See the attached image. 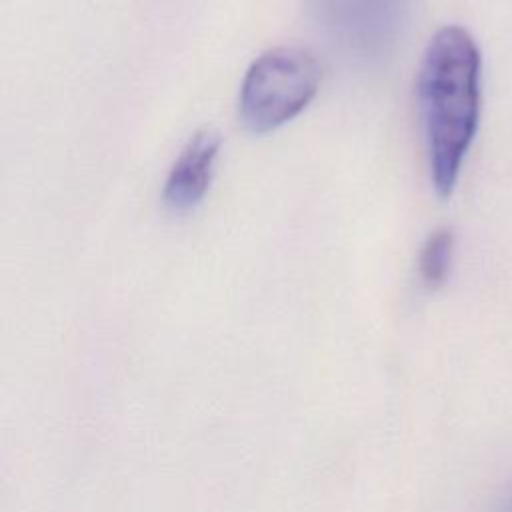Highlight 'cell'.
<instances>
[{
    "mask_svg": "<svg viewBox=\"0 0 512 512\" xmlns=\"http://www.w3.org/2000/svg\"><path fill=\"white\" fill-rule=\"evenodd\" d=\"M480 50L462 26H444L428 42L418 70V108L430 180L440 198L458 182L480 116Z\"/></svg>",
    "mask_w": 512,
    "mask_h": 512,
    "instance_id": "6da1fadb",
    "label": "cell"
},
{
    "mask_svg": "<svg viewBox=\"0 0 512 512\" xmlns=\"http://www.w3.org/2000/svg\"><path fill=\"white\" fill-rule=\"evenodd\" d=\"M322 70L312 52L276 46L246 70L238 94V122L250 134H270L294 120L316 96Z\"/></svg>",
    "mask_w": 512,
    "mask_h": 512,
    "instance_id": "7a4b0ae2",
    "label": "cell"
},
{
    "mask_svg": "<svg viewBox=\"0 0 512 512\" xmlns=\"http://www.w3.org/2000/svg\"><path fill=\"white\" fill-rule=\"evenodd\" d=\"M328 42L362 66L382 64L396 48L410 0H310Z\"/></svg>",
    "mask_w": 512,
    "mask_h": 512,
    "instance_id": "3957f363",
    "label": "cell"
},
{
    "mask_svg": "<svg viewBox=\"0 0 512 512\" xmlns=\"http://www.w3.org/2000/svg\"><path fill=\"white\" fill-rule=\"evenodd\" d=\"M220 146V134L212 128H202L188 138L162 188V204L170 214H190L204 200L214 178Z\"/></svg>",
    "mask_w": 512,
    "mask_h": 512,
    "instance_id": "277c9868",
    "label": "cell"
},
{
    "mask_svg": "<svg viewBox=\"0 0 512 512\" xmlns=\"http://www.w3.org/2000/svg\"><path fill=\"white\" fill-rule=\"evenodd\" d=\"M452 258H454L452 230L440 228L432 232L422 244V250L418 256L420 278L430 290H436L446 282L452 268Z\"/></svg>",
    "mask_w": 512,
    "mask_h": 512,
    "instance_id": "5b68a950",
    "label": "cell"
}]
</instances>
